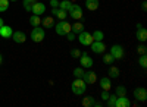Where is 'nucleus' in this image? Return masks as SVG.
Masks as SVG:
<instances>
[{
  "instance_id": "393cba45",
  "label": "nucleus",
  "mask_w": 147,
  "mask_h": 107,
  "mask_svg": "<svg viewBox=\"0 0 147 107\" xmlns=\"http://www.w3.org/2000/svg\"><path fill=\"white\" fill-rule=\"evenodd\" d=\"M91 35H93V40L94 41H103V38H105V34L100 29H96Z\"/></svg>"
},
{
  "instance_id": "ea45409f",
  "label": "nucleus",
  "mask_w": 147,
  "mask_h": 107,
  "mask_svg": "<svg viewBox=\"0 0 147 107\" xmlns=\"http://www.w3.org/2000/svg\"><path fill=\"white\" fill-rule=\"evenodd\" d=\"M2 62H3V56H2V53H0V65H2Z\"/></svg>"
},
{
  "instance_id": "f8f14e48",
  "label": "nucleus",
  "mask_w": 147,
  "mask_h": 107,
  "mask_svg": "<svg viewBox=\"0 0 147 107\" xmlns=\"http://www.w3.org/2000/svg\"><path fill=\"white\" fill-rule=\"evenodd\" d=\"M82 79H84V82H85L87 85H93L94 82L97 81V74L93 72V70H90V72H85V74L82 75Z\"/></svg>"
},
{
  "instance_id": "20e7f679",
  "label": "nucleus",
  "mask_w": 147,
  "mask_h": 107,
  "mask_svg": "<svg viewBox=\"0 0 147 107\" xmlns=\"http://www.w3.org/2000/svg\"><path fill=\"white\" fill-rule=\"evenodd\" d=\"M68 13H69V16H71L74 21H81V19H82V15H84V12H82V7H81L80 5L72 3L71 9L68 10Z\"/></svg>"
},
{
  "instance_id": "c85d7f7f",
  "label": "nucleus",
  "mask_w": 147,
  "mask_h": 107,
  "mask_svg": "<svg viewBox=\"0 0 147 107\" xmlns=\"http://www.w3.org/2000/svg\"><path fill=\"white\" fill-rule=\"evenodd\" d=\"M103 62L106 65H112L115 62V59L112 57V54H110V53H103Z\"/></svg>"
},
{
  "instance_id": "dca6fc26",
  "label": "nucleus",
  "mask_w": 147,
  "mask_h": 107,
  "mask_svg": "<svg viewBox=\"0 0 147 107\" xmlns=\"http://www.w3.org/2000/svg\"><path fill=\"white\" fill-rule=\"evenodd\" d=\"M131 106V101L128 100L127 96H121V97H116V101H115V107H129Z\"/></svg>"
},
{
  "instance_id": "cd10ccee",
  "label": "nucleus",
  "mask_w": 147,
  "mask_h": 107,
  "mask_svg": "<svg viewBox=\"0 0 147 107\" xmlns=\"http://www.w3.org/2000/svg\"><path fill=\"white\" fill-rule=\"evenodd\" d=\"M84 74H85V69L82 66H78V68L74 69V76H75V78H82Z\"/></svg>"
},
{
  "instance_id": "7ed1b4c3",
  "label": "nucleus",
  "mask_w": 147,
  "mask_h": 107,
  "mask_svg": "<svg viewBox=\"0 0 147 107\" xmlns=\"http://www.w3.org/2000/svg\"><path fill=\"white\" fill-rule=\"evenodd\" d=\"M44 37H46L44 28H41V27H32V29H31V40H32L34 43H41V41H44Z\"/></svg>"
},
{
  "instance_id": "4be33fe9",
  "label": "nucleus",
  "mask_w": 147,
  "mask_h": 107,
  "mask_svg": "<svg viewBox=\"0 0 147 107\" xmlns=\"http://www.w3.org/2000/svg\"><path fill=\"white\" fill-rule=\"evenodd\" d=\"M30 25L31 27H40L41 25V18L38 15H34L32 13V16L30 18Z\"/></svg>"
},
{
  "instance_id": "2f4dec72",
  "label": "nucleus",
  "mask_w": 147,
  "mask_h": 107,
  "mask_svg": "<svg viewBox=\"0 0 147 107\" xmlns=\"http://www.w3.org/2000/svg\"><path fill=\"white\" fill-rule=\"evenodd\" d=\"M115 101H116V94H112V96H109V98L106 100L107 107H115Z\"/></svg>"
},
{
  "instance_id": "1a4fd4ad",
  "label": "nucleus",
  "mask_w": 147,
  "mask_h": 107,
  "mask_svg": "<svg viewBox=\"0 0 147 107\" xmlns=\"http://www.w3.org/2000/svg\"><path fill=\"white\" fill-rule=\"evenodd\" d=\"M136 38L140 43H146L147 40V29L141 25V23H137V31H136Z\"/></svg>"
},
{
  "instance_id": "f704fd0d",
  "label": "nucleus",
  "mask_w": 147,
  "mask_h": 107,
  "mask_svg": "<svg viewBox=\"0 0 147 107\" xmlns=\"http://www.w3.org/2000/svg\"><path fill=\"white\" fill-rule=\"evenodd\" d=\"M109 96H110V94H109V91H103V90H102V94H100L102 100H105V101H106V100L109 98Z\"/></svg>"
},
{
  "instance_id": "412c9836",
  "label": "nucleus",
  "mask_w": 147,
  "mask_h": 107,
  "mask_svg": "<svg viewBox=\"0 0 147 107\" xmlns=\"http://www.w3.org/2000/svg\"><path fill=\"white\" fill-rule=\"evenodd\" d=\"M94 101H96V98H94L93 96H88V97H84V98H82L81 104H82L84 107H93Z\"/></svg>"
},
{
  "instance_id": "c756f323",
  "label": "nucleus",
  "mask_w": 147,
  "mask_h": 107,
  "mask_svg": "<svg viewBox=\"0 0 147 107\" xmlns=\"http://www.w3.org/2000/svg\"><path fill=\"white\" fill-rule=\"evenodd\" d=\"M138 65H140V68H143V69L147 68V56H146V54H140V57H138Z\"/></svg>"
},
{
  "instance_id": "a19ab883",
  "label": "nucleus",
  "mask_w": 147,
  "mask_h": 107,
  "mask_svg": "<svg viewBox=\"0 0 147 107\" xmlns=\"http://www.w3.org/2000/svg\"><path fill=\"white\" fill-rule=\"evenodd\" d=\"M9 2H18V0H9Z\"/></svg>"
},
{
  "instance_id": "ddd939ff",
  "label": "nucleus",
  "mask_w": 147,
  "mask_h": 107,
  "mask_svg": "<svg viewBox=\"0 0 147 107\" xmlns=\"http://www.w3.org/2000/svg\"><path fill=\"white\" fill-rule=\"evenodd\" d=\"M52 16H56L59 21H65L68 18V12L59 7H52Z\"/></svg>"
},
{
  "instance_id": "72a5a7b5",
  "label": "nucleus",
  "mask_w": 147,
  "mask_h": 107,
  "mask_svg": "<svg viewBox=\"0 0 147 107\" xmlns=\"http://www.w3.org/2000/svg\"><path fill=\"white\" fill-rule=\"evenodd\" d=\"M81 53H82V51H81L80 49H72V50H71V56H72L74 59H80Z\"/></svg>"
},
{
  "instance_id": "473e14b6",
  "label": "nucleus",
  "mask_w": 147,
  "mask_h": 107,
  "mask_svg": "<svg viewBox=\"0 0 147 107\" xmlns=\"http://www.w3.org/2000/svg\"><path fill=\"white\" fill-rule=\"evenodd\" d=\"M137 53H138V54H146V53H147V47H146L144 43H141V44L137 47Z\"/></svg>"
},
{
  "instance_id": "e433bc0d",
  "label": "nucleus",
  "mask_w": 147,
  "mask_h": 107,
  "mask_svg": "<svg viewBox=\"0 0 147 107\" xmlns=\"http://www.w3.org/2000/svg\"><path fill=\"white\" fill-rule=\"evenodd\" d=\"M49 2H50L52 7H59V2H57V0H49Z\"/></svg>"
},
{
  "instance_id": "0eeeda50",
  "label": "nucleus",
  "mask_w": 147,
  "mask_h": 107,
  "mask_svg": "<svg viewBox=\"0 0 147 107\" xmlns=\"http://www.w3.org/2000/svg\"><path fill=\"white\" fill-rule=\"evenodd\" d=\"M110 54H112V57L115 59V60H121V59L124 57V54H125L124 47L119 45V44H113L112 47H110Z\"/></svg>"
},
{
  "instance_id": "9d476101",
  "label": "nucleus",
  "mask_w": 147,
  "mask_h": 107,
  "mask_svg": "<svg viewBox=\"0 0 147 107\" xmlns=\"http://www.w3.org/2000/svg\"><path fill=\"white\" fill-rule=\"evenodd\" d=\"M90 45H91L93 53H96V54H103L106 51V44L103 41H93Z\"/></svg>"
},
{
  "instance_id": "bb28decb",
  "label": "nucleus",
  "mask_w": 147,
  "mask_h": 107,
  "mask_svg": "<svg viewBox=\"0 0 147 107\" xmlns=\"http://www.w3.org/2000/svg\"><path fill=\"white\" fill-rule=\"evenodd\" d=\"M115 94H116V97H121V96H127V88L124 85H118L115 88Z\"/></svg>"
},
{
  "instance_id": "39448f33",
  "label": "nucleus",
  "mask_w": 147,
  "mask_h": 107,
  "mask_svg": "<svg viewBox=\"0 0 147 107\" xmlns=\"http://www.w3.org/2000/svg\"><path fill=\"white\" fill-rule=\"evenodd\" d=\"M78 41H80V44H81V45L88 47V45H90L94 40H93V35H91V32H88V31L82 29V31L78 34Z\"/></svg>"
},
{
  "instance_id": "a211bd4d",
  "label": "nucleus",
  "mask_w": 147,
  "mask_h": 107,
  "mask_svg": "<svg viewBox=\"0 0 147 107\" xmlns=\"http://www.w3.org/2000/svg\"><path fill=\"white\" fill-rule=\"evenodd\" d=\"M12 34H13V29H12L9 25L0 27V37H3V38H10Z\"/></svg>"
},
{
  "instance_id": "6ab92c4d",
  "label": "nucleus",
  "mask_w": 147,
  "mask_h": 107,
  "mask_svg": "<svg viewBox=\"0 0 147 107\" xmlns=\"http://www.w3.org/2000/svg\"><path fill=\"white\" fill-rule=\"evenodd\" d=\"M99 5H100L99 0H85V7H87L90 12L97 10V9H99Z\"/></svg>"
},
{
  "instance_id": "58836bf2",
  "label": "nucleus",
  "mask_w": 147,
  "mask_h": 107,
  "mask_svg": "<svg viewBox=\"0 0 147 107\" xmlns=\"http://www.w3.org/2000/svg\"><path fill=\"white\" fill-rule=\"evenodd\" d=\"M5 25V21H3V18H0V27H3Z\"/></svg>"
},
{
  "instance_id": "aec40b11",
  "label": "nucleus",
  "mask_w": 147,
  "mask_h": 107,
  "mask_svg": "<svg viewBox=\"0 0 147 107\" xmlns=\"http://www.w3.org/2000/svg\"><path fill=\"white\" fill-rule=\"evenodd\" d=\"M119 75H121L119 68H116V66H110V68H109L107 76H109L110 79H116V78H119Z\"/></svg>"
},
{
  "instance_id": "5701e85b",
  "label": "nucleus",
  "mask_w": 147,
  "mask_h": 107,
  "mask_svg": "<svg viewBox=\"0 0 147 107\" xmlns=\"http://www.w3.org/2000/svg\"><path fill=\"white\" fill-rule=\"evenodd\" d=\"M35 2L37 0H22V6H24V9H25L27 12H31L32 6L35 5Z\"/></svg>"
},
{
  "instance_id": "c9c22d12",
  "label": "nucleus",
  "mask_w": 147,
  "mask_h": 107,
  "mask_svg": "<svg viewBox=\"0 0 147 107\" xmlns=\"http://www.w3.org/2000/svg\"><path fill=\"white\" fill-rule=\"evenodd\" d=\"M66 37H68V40H69V41H74V40H75V34H74V32L71 31V32H68V34H66Z\"/></svg>"
},
{
  "instance_id": "f03ea898",
  "label": "nucleus",
  "mask_w": 147,
  "mask_h": 107,
  "mask_svg": "<svg viewBox=\"0 0 147 107\" xmlns=\"http://www.w3.org/2000/svg\"><path fill=\"white\" fill-rule=\"evenodd\" d=\"M55 31L57 35H66L68 32L72 31V25L65 19V21H59L57 23H55Z\"/></svg>"
},
{
  "instance_id": "6e6552de",
  "label": "nucleus",
  "mask_w": 147,
  "mask_h": 107,
  "mask_svg": "<svg viewBox=\"0 0 147 107\" xmlns=\"http://www.w3.org/2000/svg\"><path fill=\"white\" fill-rule=\"evenodd\" d=\"M132 94H134V98H136L137 101H140V103H146L147 101V90L144 87L136 88Z\"/></svg>"
},
{
  "instance_id": "4468645a",
  "label": "nucleus",
  "mask_w": 147,
  "mask_h": 107,
  "mask_svg": "<svg viewBox=\"0 0 147 107\" xmlns=\"http://www.w3.org/2000/svg\"><path fill=\"white\" fill-rule=\"evenodd\" d=\"M31 12H32L34 15L41 16V15H44V12H46V5L41 3V2H35V5L32 6V10Z\"/></svg>"
},
{
  "instance_id": "9b49d317",
  "label": "nucleus",
  "mask_w": 147,
  "mask_h": 107,
  "mask_svg": "<svg viewBox=\"0 0 147 107\" xmlns=\"http://www.w3.org/2000/svg\"><path fill=\"white\" fill-rule=\"evenodd\" d=\"M10 38L13 40L15 43H18V44H22V43L27 41V34L22 32V31H13V34H12Z\"/></svg>"
},
{
  "instance_id": "f3484780",
  "label": "nucleus",
  "mask_w": 147,
  "mask_h": 107,
  "mask_svg": "<svg viewBox=\"0 0 147 107\" xmlns=\"http://www.w3.org/2000/svg\"><path fill=\"white\" fill-rule=\"evenodd\" d=\"M55 16H44V19H41V25L46 28V29H50V28H55Z\"/></svg>"
},
{
  "instance_id": "423d86ee",
  "label": "nucleus",
  "mask_w": 147,
  "mask_h": 107,
  "mask_svg": "<svg viewBox=\"0 0 147 107\" xmlns=\"http://www.w3.org/2000/svg\"><path fill=\"white\" fill-rule=\"evenodd\" d=\"M80 65H81L84 69H91L93 65H94V60L91 59V56H90L87 51H82L81 56H80Z\"/></svg>"
},
{
  "instance_id": "f257e3e1",
  "label": "nucleus",
  "mask_w": 147,
  "mask_h": 107,
  "mask_svg": "<svg viewBox=\"0 0 147 107\" xmlns=\"http://www.w3.org/2000/svg\"><path fill=\"white\" fill-rule=\"evenodd\" d=\"M71 91L75 94V96H82V94L87 91V84L84 82L82 78H75L71 84Z\"/></svg>"
},
{
  "instance_id": "a878e982",
  "label": "nucleus",
  "mask_w": 147,
  "mask_h": 107,
  "mask_svg": "<svg viewBox=\"0 0 147 107\" xmlns=\"http://www.w3.org/2000/svg\"><path fill=\"white\" fill-rule=\"evenodd\" d=\"M72 6V2L71 0H62V2H59V9H63V10H69Z\"/></svg>"
},
{
  "instance_id": "2eb2a0df",
  "label": "nucleus",
  "mask_w": 147,
  "mask_h": 107,
  "mask_svg": "<svg viewBox=\"0 0 147 107\" xmlns=\"http://www.w3.org/2000/svg\"><path fill=\"white\" fill-rule=\"evenodd\" d=\"M100 88L103 91H110V88H112V79H110L109 76H103L100 78Z\"/></svg>"
},
{
  "instance_id": "b1692460",
  "label": "nucleus",
  "mask_w": 147,
  "mask_h": 107,
  "mask_svg": "<svg viewBox=\"0 0 147 107\" xmlns=\"http://www.w3.org/2000/svg\"><path fill=\"white\" fill-rule=\"evenodd\" d=\"M82 29H84L82 22H81V21H75V23L72 25V32H74V34H80Z\"/></svg>"
},
{
  "instance_id": "7c9ffc66",
  "label": "nucleus",
  "mask_w": 147,
  "mask_h": 107,
  "mask_svg": "<svg viewBox=\"0 0 147 107\" xmlns=\"http://www.w3.org/2000/svg\"><path fill=\"white\" fill-rule=\"evenodd\" d=\"M9 9V0H0V13H3Z\"/></svg>"
},
{
  "instance_id": "4c0bfd02",
  "label": "nucleus",
  "mask_w": 147,
  "mask_h": 107,
  "mask_svg": "<svg viewBox=\"0 0 147 107\" xmlns=\"http://www.w3.org/2000/svg\"><path fill=\"white\" fill-rule=\"evenodd\" d=\"M141 10H143V12H146V10H147V3H146V2H143V3H141Z\"/></svg>"
}]
</instances>
